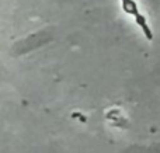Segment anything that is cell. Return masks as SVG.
<instances>
[{
	"instance_id": "cell-1",
	"label": "cell",
	"mask_w": 160,
	"mask_h": 153,
	"mask_svg": "<svg viewBox=\"0 0 160 153\" xmlns=\"http://www.w3.org/2000/svg\"><path fill=\"white\" fill-rule=\"evenodd\" d=\"M135 20H136V22L139 24V27L142 28V31H143V34L146 35V38L148 39H152L153 38V34H152V31H150V28L148 27V24H146V18H145L142 14H138V16H135Z\"/></svg>"
},
{
	"instance_id": "cell-2",
	"label": "cell",
	"mask_w": 160,
	"mask_h": 153,
	"mask_svg": "<svg viewBox=\"0 0 160 153\" xmlns=\"http://www.w3.org/2000/svg\"><path fill=\"white\" fill-rule=\"evenodd\" d=\"M122 7L127 13L132 14V16H138L139 11H138V7H136V3L133 0H122Z\"/></svg>"
}]
</instances>
